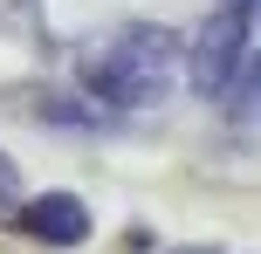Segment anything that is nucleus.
<instances>
[{"label":"nucleus","instance_id":"nucleus-5","mask_svg":"<svg viewBox=\"0 0 261 254\" xmlns=\"http://www.w3.org/2000/svg\"><path fill=\"white\" fill-rule=\"evenodd\" d=\"M179 254H213V247H179Z\"/></svg>","mask_w":261,"mask_h":254},{"label":"nucleus","instance_id":"nucleus-3","mask_svg":"<svg viewBox=\"0 0 261 254\" xmlns=\"http://www.w3.org/2000/svg\"><path fill=\"white\" fill-rule=\"evenodd\" d=\"M14 227H21L35 247H83L90 241V206H83L76 192H41V200L21 206Z\"/></svg>","mask_w":261,"mask_h":254},{"label":"nucleus","instance_id":"nucleus-2","mask_svg":"<svg viewBox=\"0 0 261 254\" xmlns=\"http://www.w3.org/2000/svg\"><path fill=\"white\" fill-rule=\"evenodd\" d=\"M186 82L227 110L261 103V0H220L186 48Z\"/></svg>","mask_w":261,"mask_h":254},{"label":"nucleus","instance_id":"nucleus-1","mask_svg":"<svg viewBox=\"0 0 261 254\" xmlns=\"http://www.w3.org/2000/svg\"><path fill=\"white\" fill-rule=\"evenodd\" d=\"M76 82L103 110H158L186 82V48H179V35H165V27L130 21V27L103 35L90 55H83Z\"/></svg>","mask_w":261,"mask_h":254},{"label":"nucleus","instance_id":"nucleus-4","mask_svg":"<svg viewBox=\"0 0 261 254\" xmlns=\"http://www.w3.org/2000/svg\"><path fill=\"white\" fill-rule=\"evenodd\" d=\"M21 165L7 158V151H0V220H21Z\"/></svg>","mask_w":261,"mask_h":254}]
</instances>
